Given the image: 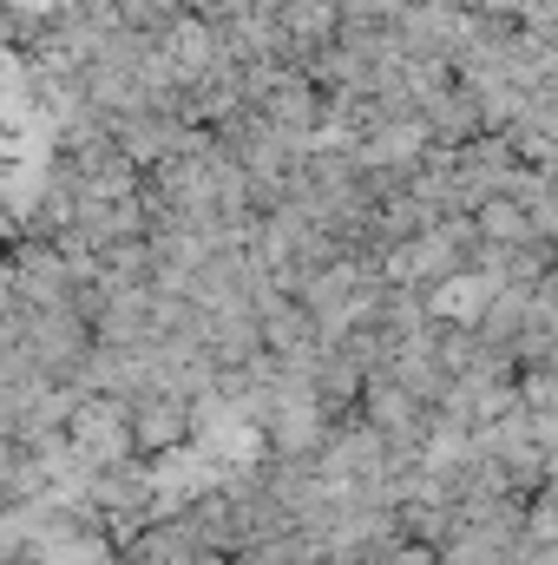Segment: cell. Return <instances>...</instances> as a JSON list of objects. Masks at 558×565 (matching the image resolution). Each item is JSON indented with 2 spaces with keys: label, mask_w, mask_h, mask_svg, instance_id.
<instances>
[{
  "label": "cell",
  "mask_w": 558,
  "mask_h": 565,
  "mask_svg": "<svg viewBox=\"0 0 558 565\" xmlns=\"http://www.w3.org/2000/svg\"><path fill=\"white\" fill-rule=\"evenodd\" d=\"M420 126H427V145L433 151H460V145H473L486 132V119H480V106H473V93L460 79H447L440 93L420 99Z\"/></svg>",
  "instance_id": "6da1fadb"
},
{
  "label": "cell",
  "mask_w": 558,
  "mask_h": 565,
  "mask_svg": "<svg viewBox=\"0 0 558 565\" xmlns=\"http://www.w3.org/2000/svg\"><path fill=\"white\" fill-rule=\"evenodd\" d=\"M112 13H119V26H126V33L158 40L178 13H191V0H112Z\"/></svg>",
  "instance_id": "7a4b0ae2"
},
{
  "label": "cell",
  "mask_w": 558,
  "mask_h": 565,
  "mask_svg": "<svg viewBox=\"0 0 558 565\" xmlns=\"http://www.w3.org/2000/svg\"><path fill=\"white\" fill-rule=\"evenodd\" d=\"M415 0H342V26H401V13H408Z\"/></svg>",
  "instance_id": "3957f363"
}]
</instances>
